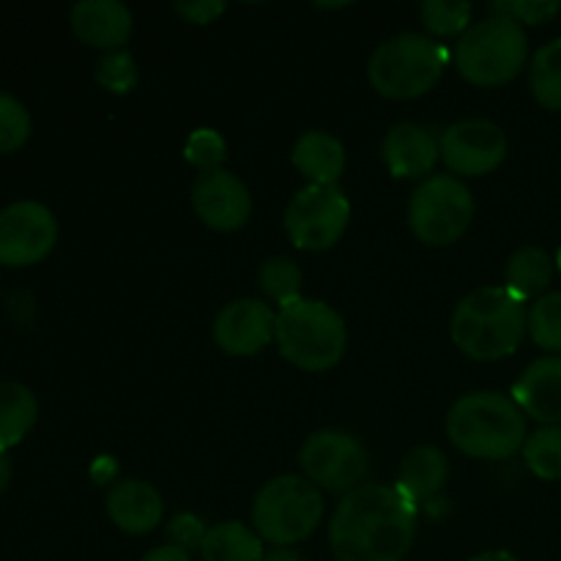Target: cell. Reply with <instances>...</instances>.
Returning <instances> with one entry per match:
<instances>
[{"mask_svg":"<svg viewBox=\"0 0 561 561\" xmlns=\"http://www.w3.org/2000/svg\"><path fill=\"white\" fill-rule=\"evenodd\" d=\"M416 504L398 488L367 482L345 493L329 524L337 561H403L414 546Z\"/></svg>","mask_w":561,"mask_h":561,"instance_id":"1","label":"cell"},{"mask_svg":"<svg viewBox=\"0 0 561 561\" xmlns=\"http://www.w3.org/2000/svg\"><path fill=\"white\" fill-rule=\"evenodd\" d=\"M529 310L507 288H477L455 307L449 334L466 356L477 362H499L513 356L524 343Z\"/></svg>","mask_w":561,"mask_h":561,"instance_id":"2","label":"cell"},{"mask_svg":"<svg viewBox=\"0 0 561 561\" xmlns=\"http://www.w3.org/2000/svg\"><path fill=\"white\" fill-rule=\"evenodd\" d=\"M447 436L458 453L477 460H507L526 444V414L499 392L463 394L447 414Z\"/></svg>","mask_w":561,"mask_h":561,"instance_id":"3","label":"cell"},{"mask_svg":"<svg viewBox=\"0 0 561 561\" xmlns=\"http://www.w3.org/2000/svg\"><path fill=\"white\" fill-rule=\"evenodd\" d=\"M279 354L305 373H327L343 362L348 348V329L343 316L327 301L305 299L277 312Z\"/></svg>","mask_w":561,"mask_h":561,"instance_id":"4","label":"cell"},{"mask_svg":"<svg viewBox=\"0 0 561 561\" xmlns=\"http://www.w3.org/2000/svg\"><path fill=\"white\" fill-rule=\"evenodd\" d=\"M526 58H529V42L524 25L504 14H491L474 22L455 47L460 77L480 88L513 82L524 71Z\"/></svg>","mask_w":561,"mask_h":561,"instance_id":"5","label":"cell"},{"mask_svg":"<svg viewBox=\"0 0 561 561\" xmlns=\"http://www.w3.org/2000/svg\"><path fill=\"white\" fill-rule=\"evenodd\" d=\"M447 64L449 53L444 44L422 33H400L378 44L367 64V77L381 96L405 102L436 88Z\"/></svg>","mask_w":561,"mask_h":561,"instance_id":"6","label":"cell"},{"mask_svg":"<svg viewBox=\"0 0 561 561\" xmlns=\"http://www.w3.org/2000/svg\"><path fill=\"white\" fill-rule=\"evenodd\" d=\"M323 520L321 488L307 477L283 474L268 480L255 496L252 526L263 542L290 548L307 540Z\"/></svg>","mask_w":561,"mask_h":561,"instance_id":"7","label":"cell"},{"mask_svg":"<svg viewBox=\"0 0 561 561\" xmlns=\"http://www.w3.org/2000/svg\"><path fill=\"white\" fill-rule=\"evenodd\" d=\"M474 219V197L455 175H431L414 190L409 225L427 247H449L463 239Z\"/></svg>","mask_w":561,"mask_h":561,"instance_id":"8","label":"cell"},{"mask_svg":"<svg viewBox=\"0 0 561 561\" xmlns=\"http://www.w3.org/2000/svg\"><path fill=\"white\" fill-rule=\"evenodd\" d=\"M351 222V201L340 184H307L285 211L290 244L307 252H323L337 244Z\"/></svg>","mask_w":561,"mask_h":561,"instance_id":"9","label":"cell"},{"mask_svg":"<svg viewBox=\"0 0 561 561\" xmlns=\"http://www.w3.org/2000/svg\"><path fill=\"white\" fill-rule=\"evenodd\" d=\"M299 463L312 485L332 493L356 491L370 469L367 449L343 431L312 433L301 447Z\"/></svg>","mask_w":561,"mask_h":561,"instance_id":"10","label":"cell"},{"mask_svg":"<svg viewBox=\"0 0 561 561\" xmlns=\"http://www.w3.org/2000/svg\"><path fill=\"white\" fill-rule=\"evenodd\" d=\"M55 241L58 219L44 203L16 201L0 211V266H33L53 252Z\"/></svg>","mask_w":561,"mask_h":561,"instance_id":"11","label":"cell"},{"mask_svg":"<svg viewBox=\"0 0 561 561\" xmlns=\"http://www.w3.org/2000/svg\"><path fill=\"white\" fill-rule=\"evenodd\" d=\"M438 148L458 175H488L507 159V135L493 121L466 118L444 131Z\"/></svg>","mask_w":561,"mask_h":561,"instance_id":"12","label":"cell"},{"mask_svg":"<svg viewBox=\"0 0 561 561\" xmlns=\"http://www.w3.org/2000/svg\"><path fill=\"white\" fill-rule=\"evenodd\" d=\"M192 206L195 214L219 233L244 228L252 214V195L239 175L228 173L225 168L206 170L197 175L192 186Z\"/></svg>","mask_w":561,"mask_h":561,"instance_id":"13","label":"cell"},{"mask_svg":"<svg viewBox=\"0 0 561 561\" xmlns=\"http://www.w3.org/2000/svg\"><path fill=\"white\" fill-rule=\"evenodd\" d=\"M277 334V312L261 299H236L214 321V343L230 356H255Z\"/></svg>","mask_w":561,"mask_h":561,"instance_id":"14","label":"cell"},{"mask_svg":"<svg viewBox=\"0 0 561 561\" xmlns=\"http://www.w3.org/2000/svg\"><path fill=\"white\" fill-rule=\"evenodd\" d=\"M69 20L71 31L82 44L107 49V53L124 47L135 27L129 5H124L121 0H80L71 9Z\"/></svg>","mask_w":561,"mask_h":561,"instance_id":"15","label":"cell"},{"mask_svg":"<svg viewBox=\"0 0 561 561\" xmlns=\"http://www.w3.org/2000/svg\"><path fill=\"white\" fill-rule=\"evenodd\" d=\"M381 157L394 179H422V175L436 168L442 148H438L431 129L403 121V124H394L387 131L381 142Z\"/></svg>","mask_w":561,"mask_h":561,"instance_id":"16","label":"cell"},{"mask_svg":"<svg viewBox=\"0 0 561 561\" xmlns=\"http://www.w3.org/2000/svg\"><path fill=\"white\" fill-rule=\"evenodd\" d=\"M515 403L542 425H561V356H542L531 362L515 381Z\"/></svg>","mask_w":561,"mask_h":561,"instance_id":"17","label":"cell"},{"mask_svg":"<svg viewBox=\"0 0 561 561\" xmlns=\"http://www.w3.org/2000/svg\"><path fill=\"white\" fill-rule=\"evenodd\" d=\"M110 520L126 535H148L162 524L164 504L157 488L142 480H121L107 491Z\"/></svg>","mask_w":561,"mask_h":561,"instance_id":"18","label":"cell"},{"mask_svg":"<svg viewBox=\"0 0 561 561\" xmlns=\"http://www.w3.org/2000/svg\"><path fill=\"white\" fill-rule=\"evenodd\" d=\"M290 162L310 179V184H337L345 170V148L329 131L312 129L296 140Z\"/></svg>","mask_w":561,"mask_h":561,"instance_id":"19","label":"cell"},{"mask_svg":"<svg viewBox=\"0 0 561 561\" xmlns=\"http://www.w3.org/2000/svg\"><path fill=\"white\" fill-rule=\"evenodd\" d=\"M449 463L447 455L436 447H416L405 455L398 474V491L409 499L411 504L427 502L447 485Z\"/></svg>","mask_w":561,"mask_h":561,"instance_id":"20","label":"cell"},{"mask_svg":"<svg viewBox=\"0 0 561 561\" xmlns=\"http://www.w3.org/2000/svg\"><path fill=\"white\" fill-rule=\"evenodd\" d=\"M38 420V400L25 383L0 381V449L9 453L33 431Z\"/></svg>","mask_w":561,"mask_h":561,"instance_id":"21","label":"cell"},{"mask_svg":"<svg viewBox=\"0 0 561 561\" xmlns=\"http://www.w3.org/2000/svg\"><path fill=\"white\" fill-rule=\"evenodd\" d=\"M201 557L203 561H263L266 551L255 529L239 520H225L208 529Z\"/></svg>","mask_w":561,"mask_h":561,"instance_id":"22","label":"cell"},{"mask_svg":"<svg viewBox=\"0 0 561 561\" xmlns=\"http://www.w3.org/2000/svg\"><path fill=\"white\" fill-rule=\"evenodd\" d=\"M553 268H557V263L551 261L546 250L520 247L507 263V285L504 288L518 296L520 301L542 299L553 279Z\"/></svg>","mask_w":561,"mask_h":561,"instance_id":"23","label":"cell"},{"mask_svg":"<svg viewBox=\"0 0 561 561\" xmlns=\"http://www.w3.org/2000/svg\"><path fill=\"white\" fill-rule=\"evenodd\" d=\"M529 85L542 107L561 113V38L537 49L529 66Z\"/></svg>","mask_w":561,"mask_h":561,"instance_id":"24","label":"cell"},{"mask_svg":"<svg viewBox=\"0 0 561 561\" xmlns=\"http://www.w3.org/2000/svg\"><path fill=\"white\" fill-rule=\"evenodd\" d=\"M524 460L537 480H561V425L540 427L524 444Z\"/></svg>","mask_w":561,"mask_h":561,"instance_id":"25","label":"cell"},{"mask_svg":"<svg viewBox=\"0 0 561 561\" xmlns=\"http://www.w3.org/2000/svg\"><path fill=\"white\" fill-rule=\"evenodd\" d=\"M257 283H261L263 294L268 299L277 301L279 307H288L301 299L305 272L290 257H268L261 266V272H257Z\"/></svg>","mask_w":561,"mask_h":561,"instance_id":"26","label":"cell"},{"mask_svg":"<svg viewBox=\"0 0 561 561\" xmlns=\"http://www.w3.org/2000/svg\"><path fill=\"white\" fill-rule=\"evenodd\" d=\"M526 329L542 351L561 356V294H546L537 299L529 307Z\"/></svg>","mask_w":561,"mask_h":561,"instance_id":"27","label":"cell"},{"mask_svg":"<svg viewBox=\"0 0 561 561\" xmlns=\"http://www.w3.org/2000/svg\"><path fill=\"white\" fill-rule=\"evenodd\" d=\"M420 16L433 36H463L471 27V3L463 0H425L420 5Z\"/></svg>","mask_w":561,"mask_h":561,"instance_id":"28","label":"cell"},{"mask_svg":"<svg viewBox=\"0 0 561 561\" xmlns=\"http://www.w3.org/2000/svg\"><path fill=\"white\" fill-rule=\"evenodd\" d=\"M31 113L20 99L0 91V153H11L22 148L31 137Z\"/></svg>","mask_w":561,"mask_h":561,"instance_id":"29","label":"cell"},{"mask_svg":"<svg viewBox=\"0 0 561 561\" xmlns=\"http://www.w3.org/2000/svg\"><path fill=\"white\" fill-rule=\"evenodd\" d=\"M96 80L99 85L107 88L113 93H129L137 85V64L129 53L115 49L107 53L96 66Z\"/></svg>","mask_w":561,"mask_h":561,"instance_id":"30","label":"cell"},{"mask_svg":"<svg viewBox=\"0 0 561 561\" xmlns=\"http://www.w3.org/2000/svg\"><path fill=\"white\" fill-rule=\"evenodd\" d=\"M225 153H228V146H225V140L219 137V131H214V129L192 131V137L186 140V148H184L186 162L195 164L201 173L222 168Z\"/></svg>","mask_w":561,"mask_h":561,"instance_id":"31","label":"cell"},{"mask_svg":"<svg viewBox=\"0 0 561 561\" xmlns=\"http://www.w3.org/2000/svg\"><path fill=\"white\" fill-rule=\"evenodd\" d=\"M559 11V0H510V3H493V14L513 16L515 22H526V25H542V22L553 20Z\"/></svg>","mask_w":561,"mask_h":561,"instance_id":"32","label":"cell"},{"mask_svg":"<svg viewBox=\"0 0 561 561\" xmlns=\"http://www.w3.org/2000/svg\"><path fill=\"white\" fill-rule=\"evenodd\" d=\"M208 535V526L203 524L197 515L192 513H179L173 520L168 524V537H170V546L181 548V551H201L203 540Z\"/></svg>","mask_w":561,"mask_h":561,"instance_id":"33","label":"cell"},{"mask_svg":"<svg viewBox=\"0 0 561 561\" xmlns=\"http://www.w3.org/2000/svg\"><path fill=\"white\" fill-rule=\"evenodd\" d=\"M228 5L222 0H179L173 3V11L179 16H184L192 25H208V22L217 20Z\"/></svg>","mask_w":561,"mask_h":561,"instance_id":"34","label":"cell"},{"mask_svg":"<svg viewBox=\"0 0 561 561\" xmlns=\"http://www.w3.org/2000/svg\"><path fill=\"white\" fill-rule=\"evenodd\" d=\"M140 561H192V557L175 546H159L153 551H148Z\"/></svg>","mask_w":561,"mask_h":561,"instance_id":"35","label":"cell"},{"mask_svg":"<svg viewBox=\"0 0 561 561\" xmlns=\"http://www.w3.org/2000/svg\"><path fill=\"white\" fill-rule=\"evenodd\" d=\"M11 474H14V466H11L9 453H5V449H0V493H3L5 488H9Z\"/></svg>","mask_w":561,"mask_h":561,"instance_id":"36","label":"cell"},{"mask_svg":"<svg viewBox=\"0 0 561 561\" xmlns=\"http://www.w3.org/2000/svg\"><path fill=\"white\" fill-rule=\"evenodd\" d=\"M263 561H301L299 553L294 551V548H274V551H268Z\"/></svg>","mask_w":561,"mask_h":561,"instance_id":"37","label":"cell"},{"mask_svg":"<svg viewBox=\"0 0 561 561\" xmlns=\"http://www.w3.org/2000/svg\"><path fill=\"white\" fill-rule=\"evenodd\" d=\"M469 561H518V557L510 551H485V553H477V557Z\"/></svg>","mask_w":561,"mask_h":561,"instance_id":"38","label":"cell"},{"mask_svg":"<svg viewBox=\"0 0 561 561\" xmlns=\"http://www.w3.org/2000/svg\"><path fill=\"white\" fill-rule=\"evenodd\" d=\"M96 469H102V471H104V482H107L110 477L115 474V463H113V458H99ZM93 480H96V482H102V477H99V474H93Z\"/></svg>","mask_w":561,"mask_h":561,"instance_id":"39","label":"cell"},{"mask_svg":"<svg viewBox=\"0 0 561 561\" xmlns=\"http://www.w3.org/2000/svg\"><path fill=\"white\" fill-rule=\"evenodd\" d=\"M557 268L561 272V250H559V255H557Z\"/></svg>","mask_w":561,"mask_h":561,"instance_id":"40","label":"cell"}]
</instances>
